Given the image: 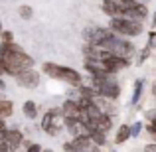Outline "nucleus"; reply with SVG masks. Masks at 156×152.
<instances>
[{"instance_id":"1","label":"nucleus","mask_w":156,"mask_h":152,"mask_svg":"<svg viewBox=\"0 0 156 152\" xmlns=\"http://www.w3.org/2000/svg\"><path fill=\"white\" fill-rule=\"evenodd\" d=\"M2 65H4V73H6V75L16 77L18 73L26 71V69H32L36 65V61L22 46H18V44L12 42L8 55L2 59Z\"/></svg>"},{"instance_id":"2","label":"nucleus","mask_w":156,"mask_h":152,"mask_svg":"<svg viewBox=\"0 0 156 152\" xmlns=\"http://www.w3.org/2000/svg\"><path fill=\"white\" fill-rule=\"evenodd\" d=\"M42 73L48 75L50 79L61 81V83H67L69 87H79L83 83V77L77 69L67 67V65H59L55 61H44L42 63Z\"/></svg>"},{"instance_id":"3","label":"nucleus","mask_w":156,"mask_h":152,"mask_svg":"<svg viewBox=\"0 0 156 152\" xmlns=\"http://www.w3.org/2000/svg\"><path fill=\"white\" fill-rule=\"evenodd\" d=\"M101 50H105L107 53L111 55H117V57H122V59H133L136 55V48L134 44L130 42L129 38H122V36H117L111 32L109 36L105 38V42L101 44Z\"/></svg>"},{"instance_id":"4","label":"nucleus","mask_w":156,"mask_h":152,"mask_svg":"<svg viewBox=\"0 0 156 152\" xmlns=\"http://www.w3.org/2000/svg\"><path fill=\"white\" fill-rule=\"evenodd\" d=\"M89 85L95 89L97 97H103L109 101H117L121 97V85L115 79V75H103V77H91Z\"/></svg>"},{"instance_id":"5","label":"nucleus","mask_w":156,"mask_h":152,"mask_svg":"<svg viewBox=\"0 0 156 152\" xmlns=\"http://www.w3.org/2000/svg\"><path fill=\"white\" fill-rule=\"evenodd\" d=\"M109 28L113 34L117 36H122V38H136V36L142 34V22H136V20H130V18H122V16H119V18H109Z\"/></svg>"},{"instance_id":"6","label":"nucleus","mask_w":156,"mask_h":152,"mask_svg":"<svg viewBox=\"0 0 156 152\" xmlns=\"http://www.w3.org/2000/svg\"><path fill=\"white\" fill-rule=\"evenodd\" d=\"M42 130L48 136H59V133L63 130V117H61L59 107H51L44 113L42 117Z\"/></svg>"},{"instance_id":"7","label":"nucleus","mask_w":156,"mask_h":152,"mask_svg":"<svg viewBox=\"0 0 156 152\" xmlns=\"http://www.w3.org/2000/svg\"><path fill=\"white\" fill-rule=\"evenodd\" d=\"M111 34L109 28H103V26H89L83 30V40L85 44H89V46H97L99 48L101 44L105 42V38Z\"/></svg>"},{"instance_id":"8","label":"nucleus","mask_w":156,"mask_h":152,"mask_svg":"<svg viewBox=\"0 0 156 152\" xmlns=\"http://www.w3.org/2000/svg\"><path fill=\"white\" fill-rule=\"evenodd\" d=\"M148 6H146L144 2H133L129 4V6L125 8V12H122V18H130V20H136V22H142L144 24V20L148 18Z\"/></svg>"},{"instance_id":"9","label":"nucleus","mask_w":156,"mask_h":152,"mask_svg":"<svg viewBox=\"0 0 156 152\" xmlns=\"http://www.w3.org/2000/svg\"><path fill=\"white\" fill-rule=\"evenodd\" d=\"M14 79H16V83H18L22 89H36L40 85V79H42V77H40V73L32 67V69H26V71L18 73Z\"/></svg>"},{"instance_id":"10","label":"nucleus","mask_w":156,"mask_h":152,"mask_svg":"<svg viewBox=\"0 0 156 152\" xmlns=\"http://www.w3.org/2000/svg\"><path fill=\"white\" fill-rule=\"evenodd\" d=\"M2 142L8 150H18L20 144H24V133L20 129H6L2 134Z\"/></svg>"},{"instance_id":"11","label":"nucleus","mask_w":156,"mask_h":152,"mask_svg":"<svg viewBox=\"0 0 156 152\" xmlns=\"http://www.w3.org/2000/svg\"><path fill=\"white\" fill-rule=\"evenodd\" d=\"M59 111H61L63 121H67V118H81V107L75 99H65L63 105L59 107Z\"/></svg>"},{"instance_id":"12","label":"nucleus","mask_w":156,"mask_h":152,"mask_svg":"<svg viewBox=\"0 0 156 152\" xmlns=\"http://www.w3.org/2000/svg\"><path fill=\"white\" fill-rule=\"evenodd\" d=\"M125 8L126 6L121 0H103V2H101V10H103V14H107L109 18H119V16H122Z\"/></svg>"},{"instance_id":"13","label":"nucleus","mask_w":156,"mask_h":152,"mask_svg":"<svg viewBox=\"0 0 156 152\" xmlns=\"http://www.w3.org/2000/svg\"><path fill=\"white\" fill-rule=\"evenodd\" d=\"M22 113H24V117H26L28 121H36V118L40 117L38 103H36V101H32V99L24 101V103H22Z\"/></svg>"},{"instance_id":"14","label":"nucleus","mask_w":156,"mask_h":152,"mask_svg":"<svg viewBox=\"0 0 156 152\" xmlns=\"http://www.w3.org/2000/svg\"><path fill=\"white\" fill-rule=\"evenodd\" d=\"M144 83H146V81L142 79V77H140V79H136V81H134L133 95H130V105H133V107H136V105H138V101L142 99V91H144Z\"/></svg>"},{"instance_id":"15","label":"nucleus","mask_w":156,"mask_h":152,"mask_svg":"<svg viewBox=\"0 0 156 152\" xmlns=\"http://www.w3.org/2000/svg\"><path fill=\"white\" fill-rule=\"evenodd\" d=\"M126 140H130V125H121L115 134V144H125Z\"/></svg>"},{"instance_id":"16","label":"nucleus","mask_w":156,"mask_h":152,"mask_svg":"<svg viewBox=\"0 0 156 152\" xmlns=\"http://www.w3.org/2000/svg\"><path fill=\"white\" fill-rule=\"evenodd\" d=\"M89 138H91V142L95 146H99V148H103V146L107 144V133H103V130H91L89 133Z\"/></svg>"},{"instance_id":"17","label":"nucleus","mask_w":156,"mask_h":152,"mask_svg":"<svg viewBox=\"0 0 156 152\" xmlns=\"http://www.w3.org/2000/svg\"><path fill=\"white\" fill-rule=\"evenodd\" d=\"M18 16L22 20H30L32 16H34V8L28 6V4H20V6H18Z\"/></svg>"},{"instance_id":"18","label":"nucleus","mask_w":156,"mask_h":152,"mask_svg":"<svg viewBox=\"0 0 156 152\" xmlns=\"http://www.w3.org/2000/svg\"><path fill=\"white\" fill-rule=\"evenodd\" d=\"M142 129H144V125H142L140 121L130 122V138H138V134L142 133Z\"/></svg>"},{"instance_id":"19","label":"nucleus","mask_w":156,"mask_h":152,"mask_svg":"<svg viewBox=\"0 0 156 152\" xmlns=\"http://www.w3.org/2000/svg\"><path fill=\"white\" fill-rule=\"evenodd\" d=\"M150 51H152V50H148L146 46L142 48V50L138 51V61H136V63H138V65H142V63H144V61H146V59L150 57Z\"/></svg>"},{"instance_id":"20","label":"nucleus","mask_w":156,"mask_h":152,"mask_svg":"<svg viewBox=\"0 0 156 152\" xmlns=\"http://www.w3.org/2000/svg\"><path fill=\"white\" fill-rule=\"evenodd\" d=\"M146 48L148 50H156V30L148 32V42H146Z\"/></svg>"},{"instance_id":"21","label":"nucleus","mask_w":156,"mask_h":152,"mask_svg":"<svg viewBox=\"0 0 156 152\" xmlns=\"http://www.w3.org/2000/svg\"><path fill=\"white\" fill-rule=\"evenodd\" d=\"M0 42L12 44V42H14V34H12L10 30H2V34H0Z\"/></svg>"},{"instance_id":"22","label":"nucleus","mask_w":156,"mask_h":152,"mask_svg":"<svg viewBox=\"0 0 156 152\" xmlns=\"http://www.w3.org/2000/svg\"><path fill=\"white\" fill-rule=\"evenodd\" d=\"M26 144V152H42V144H38V142H24Z\"/></svg>"},{"instance_id":"23","label":"nucleus","mask_w":156,"mask_h":152,"mask_svg":"<svg viewBox=\"0 0 156 152\" xmlns=\"http://www.w3.org/2000/svg\"><path fill=\"white\" fill-rule=\"evenodd\" d=\"M142 152H156V142H148V144H144Z\"/></svg>"},{"instance_id":"24","label":"nucleus","mask_w":156,"mask_h":152,"mask_svg":"<svg viewBox=\"0 0 156 152\" xmlns=\"http://www.w3.org/2000/svg\"><path fill=\"white\" fill-rule=\"evenodd\" d=\"M150 26H152V30H156V12H154L152 20H150Z\"/></svg>"},{"instance_id":"25","label":"nucleus","mask_w":156,"mask_h":152,"mask_svg":"<svg viewBox=\"0 0 156 152\" xmlns=\"http://www.w3.org/2000/svg\"><path fill=\"white\" fill-rule=\"evenodd\" d=\"M152 97H154V99H156V83L152 85Z\"/></svg>"},{"instance_id":"26","label":"nucleus","mask_w":156,"mask_h":152,"mask_svg":"<svg viewBox=\"0 0 156 152\" xmlns=\"http://www.w3.org/2000/svg\"><path fill=\"white\" fill-rule=\"evenodd\" d=\"M148 117H156V109H154V111H150V113H148Z\"/></svg>"},{"instance_id":"27","label":"nucleus","mask_w":156,"mask_h":152,"mask_svg":"<svg viewBox=\"0 0 156 152\" xmlns=\"http://www.w3.org/2000/svg\"><path fill=\"white\" fill-rule=\"evenodd\" d=\"M42 152H53V150H51V148H44Z\"/></svg>"},{"instance_id":"28","label":"nucleus","mask_w":156,"mask_h":152,"mask_svg":"<svg viewBox=\"0 0 156 152\" xmlns=\"http://www.w3.org/2000/svg\"><path fill=\"white\" fill-rule=\"evenodd\" d=\"M2 30H4V28H2V22H0V34H2Z\"/></svg>"},{"instance_id":"29","label":"nucleus","mask_w":156,"mask_h":152,"mask_svg":"<svg viewBox=\"0 0 156 152\" xmlns=\"http://www.w3.org/2000/svg\"><path fill=\"white\" fill-rule=\"evenodd\" d=\"M142 2H144V4H146V2H148V0H142Z\"/></svg>"},{"instance_id":"30","label":"nucleus","mask_w":156,"mask_h":152,"mask_svg":"<svg viewBox=\"0 0 156 152\" xmlns=\"http://www.w3.org/2000/svg\"><path fill=\"white\" fill-rule=\"evenodd\" d=\"M111 152H117V150H111Z\"/></svg>"}]
</instances>
